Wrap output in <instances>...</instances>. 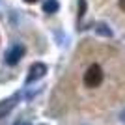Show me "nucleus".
<instances>
[{"instance_id": "nucleus-1", "label": "nucleus", "mask_w": 125, "mask_h": 125, "mask_svg": "<svg viewBox=\"0 0 125 125\" xmlns=\"http://www.w3.org/2000/svg\"><path fill=\"white\" fill-rule=\"evenodd\" d=\"M103 69L97 65V63H94V65H90L88 71L84 73V86L86 88H99L101 82H103Z\"/></svg>"}, {"instance_id": "nucleus-2", "label": "nucleus", "mask_w": 125, "mask_h": 125, "mask_svg": "<svg viewBox=\"0 0 125 125\" xmlns=\"http://www.w3.org/2000/svg\"><path fill=\"white\" fill-rule=\"evenodd\" d=\"M22 54H24V47H22V45H15V47L6 54V62L10 63V65H15Z\"/></svg>"}, {"instance_id": "nucleus-3", "label": "nucleus", "mask_w": 125, "mask_h": 125, "mask_svg": "<svg viewBox=\"0 0 125 125\" xmlns=\"http://www.w3.org/2000/svg\"><path fill=\"white\" fill-rule=\"evenodd\" d=\"M47 73V67L43 65V63H34L30 67V75H28V82H34L37 78H41L43 75Z\"/></svg>"}, {"instance_id": "nucleus-4", "label": "nucleus", "mask_w": 125, "mask_h": 125, "mask_svg": "<svg viewBox=\"0 0 125 125\" xmlns=\"http://www.w3.org/2000/svg\"><path fill=\"white\" fill-rule=\"evenodd\" d=\"M43 10L47 11V13L56 11V10H58V2H56V0H47V2H45V6H43Z\"/></svg>"}, {"instance_id": "nucleus-5", "label": "nucleus", "mask_w": 125, "mask_h": 125, "mask_svg": "<svg viewBox=\"0 0 125 125\" xmlns=\"http://www.w3.org/2000/svg\"><path fill=\"white\" fill-rule=\"evenodd\" d=\"M95 30L99 32V34H103V36H112V32L106 30V26H104V24H97V26H95Z\"/></svg>"}, {"instance_id": "nucleus-6", "label": "nucleus", "mask_w": 125, "mask_h": 125, "mask_svg": "<svg viewBox=\"0 0 125 125\" xmlns=\"http://www.w3.org/2000/svg\"><path fill=\"white\" fill-rule=\"evenodd\" d=\"M86 11V0H78V15L82 17Z\"/></svg>"}, {"instance_id": "nucleus-7", "label": "nucleus", "mask_w": 125, "mask_h": 125, "mask_svg": "<svg viewBox=\"0 0 125 125\" xmlns=\"http://www.w3.org/2000/svg\"><path fill=\"white\" fill-rule=\"evenodd\" d=\"M120 8H121V10L125 11V0H120Z\"/></svg>"}, {"instance_id": "nucleus-8", "label": "nucleus", "mask_w": 125, "mask_h": 125, "mask_svg": "<svg viewBox=\"0 0 125 125\" xmlns=\"http://www.w3.org/2000/svg\"><path fill=\"white\" fill-rule=\"evenodd\" d=\"M26 2H28V4H34V2H37V0H26Z\"/></svg>"}]
</instances>
